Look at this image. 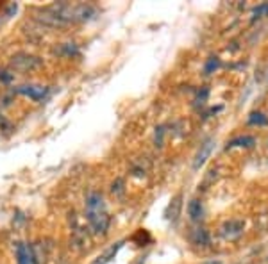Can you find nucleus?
<instances>
[{"mask_svg": "<svg viewBox=\"0 0 268 264\" xmlns=\"http://www.w3.org/2000/svg\"><path fill=\"white\" fill-rule=\"evenodd\" d=\"M163 136H164V127H158L156 129V145L163 147Z\"/></svg>", "mask_w": 268, "mask_h": 264, "instance_id": "obj_18", "label": "nucleus"}, {"mask_svg": "<svg viewBox=\"0 0 268 264\" xmlns=\"http://www.w3.org/2000/svg\"><path fill=\"white\" fill-rule=\"evenodd\" d=\"M18 95H23V97H29L31 100L34 102H39V100H43L49 93V88H45V86H34V84H25V86H18L15 89Z\"/></svg>", "mask_w": 268, "mask_h": 264, "instance_id": "obj_4", "label": "nucleus"}, {"mask_svg": "<svg viewBox=\"0 0 268 264\" xmlns=\"http://www.w3.org/2000/svg\"><path fill=\"white\" fill-rule=\"evenodd\" d=\"M263 16H268V2H263V4L252 9V20H257V18Z\"/></svg>", "mask_w": 268, "mask_h": 264, "instance_id": "obj_16", "label": "nucleus"}, {"mask_svg": "<svg viewBox=\"0 0 268 264\" xmlns=\"http://www.w3.org/2000/svg\"><path fill=\"white\" fill-rule=\"evenodd\" d=\"M124 181H122V179H118V181L115 182V184H113V187H111V191L113 193H124Z\"/></svg>", "mask_w": 268, "mask_h": 264, "instance_id": "obj_20", "label": "nucleus"}, {"mask_svg": "<svg viewBox=\"0 0 268 264\" xmlns=\"http://www.w3.org/2000/svg\"><path fill=\"white\" fill-rule=\"evenodd\" d=\"M214 148V139H206L202 145H200V148H198L197 155H195V161H193V168L195 170H200L204 165H206V161L209 159V155L213 152Z\"/></svg>", "mask_w": 268, "mask_h": 264, "instance_id": "obj_7", "label": "nucleus"}, {"mask_svg": "<svg viewBox=\"0 0 268 264\" xmlns=\"http://www.w3.org/2000/svg\"><path fill=\"white\" fill-rule=\"evenodd\" d=\"M57 15H59L66 23L75 22H89L97 16V7L91 4H70V2H61L52 6Z\"/></svg>", "mask_w": 268, "mask_h": 264, "instance_id": "obj_1", "label": "nucleus"}, {"mask_svg": "<svg viewBox=\"0 0 268 264\" xmlns=\"http://www.w3.org/2000/svg\"><path fill=\"white\" fill-rule=\"evenodd\" d=\"M11 65L18 72H33V70H38L39 66L43 65V61L31 54H17L13 55Z\"/></svg>", "mask_w": 268, "mask_h": 264, "instance_id": "obj_3", "label": "nucleus"}, {"mask_svg": "<svg viewBox=\"0 0 268 264\" xmlns=\"http://www.w3.org/2000/svg\"><path fill=\"white\" fill-rule=\"evenodd\" d=\"M208 95H209V89L208 88H202V93H198V97H197V104H204L206 102V99H208Z\"/></svg>", "mask_w": 268, "mask_h": 264, "instance_id": "obj_19", "label": "nucleus"}, {"mask_svg": "<svg viewBox=\"0 0 268 264\" xmlns=\"http://www.w3.org/2000/svg\"><path fill=\"white\" fill-rule=\"evenodd\" d=\"M243 229H245V221L243 220H229L222 225L220 231H222V236L225 239L232 241V239H238L243 234Z\"/></svg>", "mask_w": 268, "mask_h": 264, "instance_id": "obj_5", "label": "nucleus"}, {"mask_svg": "<svg viewBox=\"0 0 268 264\" xmlns=\"http://www.w3.org/2000/svg\"><path fill=\"white\" fill-rule=\"evenodd\" d=\"M204 264H222V261H211V263H204Z\"/></svg>", "mask_w": 268, "mask_h": 264, "instance_id": "obj_22", "label": "nucleus"}, {"mask_svg": "<svg viewBox=\"0 0 268 264\" xmlns=\"http://www.w3.org/2000/svg\"><path fill=\"white\" fill-rule=\"evenodd\" d=\"M0 81H2L4 84H9L13 81V75L7 72H0Z\"/></svg>", "mask_w": 268, "mask_h": 264, "instance_id": "obj_21", "label": "nucleus"}, {"mask_svg": "<svg viewBox=\"0 0 268 264\" xmlns=\"http://www.w3.org/2000/svg\"><path fill=\"white\" fill-rule=\"evenodd\" d=\"M55 52L59 55H65V57H71V55H75L79 50H77V47L73 43H65L59 50H55Z\"/></svg>", "mask_w": 268, "mask_h": 264, "instance_id": "obj_15", "label": "nucleus"}, {"mask_svg": "<svg viewBox=\"0 0 268 264\" xmlns=\"http://www.w3.org/2000/svg\"><path fill=\"white\" fill-rule=\"evenodd\" d=\"M188 216L192 221H200L204 218V205L200 200H192L188 204Z\"/></svg>", "mask_w": 268, "mask_h": 264, "instance_id": "obj_11", "label": "nucleus"}, {"mask_svg": "<svg viewBox=\"0 0 268 264\" xmlns=\"http://www.w3.org/2000/svg\"><path fill=\"white\" fill-rule=\"evenodd\" d=\"M220 68V61L218 57H209L208 61H206V65H204V73H213L214 70H218Z\"/></svg>", "mask_w": 268, "mask_h": 264, "instance_id": "obj_17", "label": "nucleus"}, {"mask_svg": "<svg viewBox=\"0 0 268 264\" xmlns=\"http://www.w3.org/2000/svg\"><path fill=\"white\" fill-rule=\"evenodd\" d=\"M106 209L104 197L99 191H91L86 197V211H100Z\"/></svg>", "mask_w": 268, "mask_h": 264, "instance_id": "obj_9", "label": "nucleus"}, {"mask_svg": "<svg viewBox=\"0 0 268 264\" xmlns=\"http://www.w3.org/2000/svg\"><path fill=\"white\" fill-rule=\"evenodd\" d=\"M86 218H88V225L91 229L93 234H100L104 236L107 229H109V223H111V218L107 214L106 209H100V211H86Z\"/></svg>", "mask_w": 268, "mask_h": 264, "instance_id": "obj_2", "label": "nucleus"}, {"mask_svg": "<svg viewBox=\"0 0 268 264\" xmlns=\"http://www.w3.org/2000/svg\"><path fill=\"white\" fill-rule=\"evenodd\" d=\"M249 125H257V127H267L268 125V116L263 113H252L249 116Z\"/></svg>", "mask_w": 268, "mask_h": 264, "instance_id": "obj_14", "label": "nucleus"}, {"mask_svg": "<svg viewBox=\"0 0 268 264\" xmlns=\"http://www.w3.org/2000/svg\"><path fill=\"white\" fill-rule=\"evenodd\" d=\"M254 145H256V139L252 138V136H238V138H234L232 141H229V143H227V150H229V148H236V147L250 148V147H254Z\"/></svg>", "mask_w": 268, "mask_h": 264, "instance_id": "obj_12", "label": "nucleus"}, {"mask_svg": "<svg viewBox=\"0 0 268 264\" xmlns=\"http://www.w3.org/2000/svg\"><path fill=\"white\" fill-rule=\"evenodd\" d=\"M122 247H124V241L115 243V245H113L109 250H106V252L102 253V255H99V257L95 259L91 264H107V263H111V261L116 257V253H118V250H120Z\"/></svg>", "mask_w": 268, "mask_h": 264, "instance_id": "obj_10", "label": "nucleus"}, {"mask_svg": "<svg viewBox=\"0 0 268 264\" xmlns=\"http://www.w3.org/2000/svg\"><path fill=\"white\" fill-rule=\"evenodd\" d=\"M181 207H182V195L179 193V195H175V197L172 198L168 209H166V218H168L170 221H177V218L181 214Z\"/></svg>", "mask_w": 268, "mask_h": 264, "instance_id": "obj_8", "label": "nucleus"}, {"mask_svg": "<svg viewBox=\"0 0 268 264\" xmlns=\"http://www.w3.org/2000/svg\"><path fill=\"white\" fill-rule=\"evenodd\" d=\"M193 241H195V245H198V247H208L209 245V232L206 231V229H197V231L193 232Z\"/></svg>", "mask_w": 268, "mask_h": 264, "instance_id": "obj_13", "label": "nucleus"}, {"mask_svg": "<svg viewBox=\"0 0 268 264\" xmlns=\"http://www.w3.org/2000/svg\"><path fill=\"white\" fill-rule=\"evenodd\" d=\"M15 252H17L18 264H38V259H36V253H34L33 247H29L25 243H17Z\"/></svg>", "mask_w": 268, "mask_h": 264, "instance_id": "obj_6", "label": "nucleus"}]
</instances>
